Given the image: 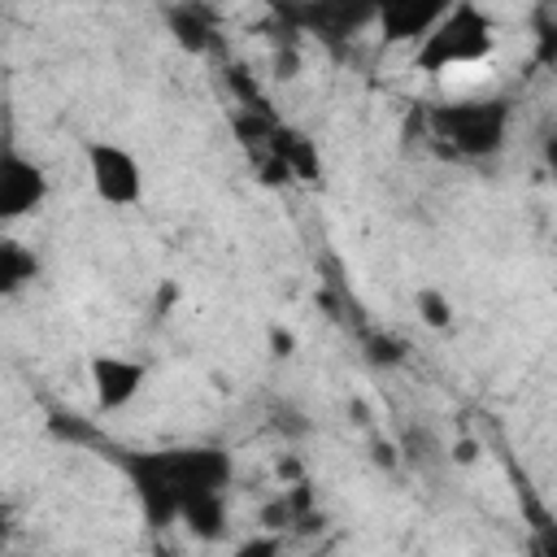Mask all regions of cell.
Segmentation results:
<instances>
[{"label":"cell","mask_w":557,"mask_h":557,"mask_svg":"<svg viewBox=\"0 0 557 557\" xmlns=\"http://www.w3.org/2000/svg\"><path fill=\"white\" fill-rule=\"evenodd\" d=\"M270 352H274V357H292V331H278V326H274V331H270Z\"/></svg>","instance_id":"13"},{"label":"cell","mask_w":557,"mask_h":557,"mask_svg":"<svg viewBox=\"0 0 557 557\" xmlns=\"http://www.w3.org/2000/svg\"><path fill=\"white\" fill-rule=\"evenodd\" d=\"M83 157H87V178L104 205H135L144 196V170H139L131 148L109 144V139H91L83 148Z\"/></svg>","instance_id":"4"},{"label":"cell","mask_w":557,"mask_h":557,"mask_svg":"<svg viewBox=\"0 0 557 557\" xmlns=\"http://www.w3.org/2000/svg\"><path fill=\"white\" fill-rule=\"evenodd\" d=\"M444 9L448 4H431V0H387V4L374 9V17H379V26H383V35L392 44H400V39H413L418 44L440 22Z\"/></svg>","instance_id":"7"},{"label":"cell","mask_w":557,"mask_h":557,"mask_svg":"<svg viewBox=\"0 0 557 557\" xmlns=\"http://www.w3.org/2000/svg\"><path fill=\"white\" fill-rule=\"evenodd\" d=\"M170 26H174L183 48L200 52L209 44V35H213V13L200 9V4H183V9H170Z\"/></svg>","instance_id":"10"},{"label":"cell","mask_w":557,"mask_h":557,"mask_svg":"<svg viewBox=\"0 0 557 557\" xmlns=\"http://www.w3.org/2000/svg\"><path fill=\"white\" fill-rule=\"evenodd\" d=\"M235 557H278V540H270V535H261V540H248Z\"/></svg>","instance_id":"12"},{"label":"cell","mask_w":557,"mask_h":557,"mask_svg":"<svg viewBox=\"0 0 557 557\" xmlns=\"http://www.w3.org/2000/svg\"><path fill=\"white\" fill-rule=\"evenodd\" d=\"M474 457H479V444H474V440H461V444H453V461H457V466H470Z\"/></svg>","instance_id":"14"},{"label":"cell","mask_w":557,"mask_h":557,"mask_svg":"<svg viewBox=\"0 0 557 557\" xmlns=\"http://www.w3.org/2000/svg\"><path fill=\"white\" fill-rule=\"evenodd\" d=\"M87 379H91V396H96V405H100L104 413H117V409H126V405L144 392L148 370H144V361H135V357L100 352V357H91Z\"/></svg>","instance_id":"6"},{"label":"cell","mask_w":557,"mask_h":557,"mask_svg":"<svg viewBox=\"0 0 557 557\" xmlns=\"http://www.w3.org/2000/svg\"><path fill=\"white\" fill-rule=\"evenodd\" d=\"M431 131L466 157H487L505 144L509 100H444L431 109Z\"/></svg>","instance_id":"3"},{"label":"cell","mask_w":557,"mask_h":557,"mask_svg":"<svg viewBox=\"0 0 557 557\" xmlns=\"http://www.w3.org/2000/svg\"><path fill=\"white\" fill-rule=\"evenodd\" d=\"M35 274H39V257L17 239H0V296L22 292Z\"/></svg>","instance_id":"9"},{"label":"cell","mask_w":557,"mask_h":557,"mask_svg":"<svg viewBox=\"0 0 557 557\" xmlns=\"http://www.w3.org/2000/svg\"><path fill=\"white\" fill-rule=\"evenodd\" d=\"M492 48H496V22L479 4H448L440 13V22L418 39L413 61L426 74L483 70Z\"/></svg>","instance_id":"2"},{"label":"cell","mask_w":557,"mask_h":557,"mask_svg":"<svg viewBox=\"0 0 557 557\" xmlns=\"http://www.w3.org/2000/svg\"><path fill=\"white\" fill-rule=\"evenodd\" d=\"M122 470L131 492L152 527H170L187 500L222 492L231 483V453L196 444V448H157V453H126Z\"/></svg>","instance_id":"1"},{"label":"cell","mask_w":557,"mask_h":557,"mask_svg":"<svg viewBox=\"0 0 557 557\" xmlns=\"http://www.w3.org/2000/svg\"><path fill=\"white\" fill-rule=\"evenodd\" d=\"M418 313H422V322H426L431 331L453 326V300H448L440 287H422V292H418Z\"/></svg>","instance_id":"11"},{"label":"cell","mask_w":557,"mask_h":557,"mask_svg":"<svg viewBox=\"0 0 557 557\" xmlns=\"http://www.w3.org/2000/svg\"><path fill=\"white\" fill-rule=\"evenodd\" d=\"M178 522L196 535V540H222L226 535V492H209L183 505Z\"/></svg>","instance_id":"8"},{"label":"cell","mask_w":557,"mask_h":557,"mask_svg":"<svg viewBox=\"0 0 557 557\" xmlns=\"http://www.w3.org/2000/svg\"><path fill=\"white\" fill-rule=\"evenodd\" d=\"M48 200V174L22 148L0 144V222L30 218Z\"/></svg>","instance_id":"5"}]
</instances>
